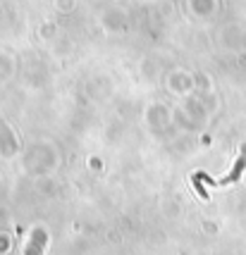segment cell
<instances>
[{
	"instance_id": "obj_1",
	"label": "cell",
	"mask_w": 246,
	"mask_h": 255,
	"mask_svg": "<svg viewBox=\"0 0 246 255\" xmlns=\"http://www.w3.org/2000/svg\"><path fill=\"white\" fill-rule=\"evenodd\" d=\"M43 246H45V232H38L34 234V239H31V244L26 248V255H41L43 253Z\"/></svg>"
},
{
	"instance_id": "obj_2",
	"label": "cell",
	"mask_w": 246,
	"mask_h": 255,
	"mask_svg": "<svg viewBox=\"0 0 246 255\" xmlns=\"http://www.w3.org/2000/svg\"><path fill=\"white\" fill-rule=\"evenodd\" d=\"M244 165H246V148H244V150H242V157L237 160L235 172H232L230 177H225L223 181H218V184H232V181H237V179H239V174H242V169H244Z\"/></svg>"
}]
</instances>
